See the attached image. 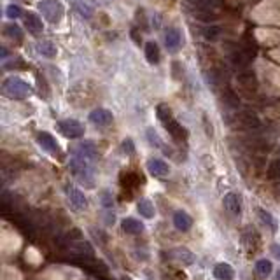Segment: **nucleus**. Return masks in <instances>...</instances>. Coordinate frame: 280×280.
<instances>
[{"label":"nucleus","mask_w":280,"mask_h":280,"mask_svg":"<svg viewBox=\"0 0 280 280\" xmlns=\"http://www.w3.org/2000/svg\"><path fill=\"white\" fill-rule=\"evenodd\" d=\"M223 102L228 105V107H233V109H236V107L240 105V100H238V96H236V93L233 91V89H224Z\"/></svg>","instance_id":"nucleus-29"},{"label":"nucleus","mask_w":280,"mask_h":280,"mask_svg":"<svg viewBox=\"0 0 280 280\" xmlns=\"http://www.w3.org/2000/svg\"><path fill=\"white\" fill-rule=\"evenodd\" d=\"M89 121H91L95 126H109L110 122L114 121V116L110 110L104 109V107H98V109L89 112Z\"/></svg>","instance_id":"nucleus-10"},{"label":"nucleus","mask_w":280,"mask_h":280,"mask_svg":"<svg viewBox=\"0 0 280 280\" xmlns=\"http://www.w3.org/2000/svg\"><path fill=\"white\" fill-rule=\"evenodd\" d=\"M122 153H126V154H130V156H133L135 154V144H133V140L131 139H124L122 140Z\"/></svg>","instance_id":"nucleus-36"},{"label":"nucleus","mask_w":280,"mask_h":280,"mask_svg":"<svg viewBox=\"0 0 280 280\" xmlns=\"http://www.w3.org/2000/svg\"><path fill=\"white\" fill-rule=\"evenodd\" d=\"M56 128L67 139H81L84 135V126L77 119H63L56 122Z\"/></svg>","instance_id":"nucleus-4"},{"label":"nucleus","mask_w":280,"mask_h":280,"mask_svg":"<svg viewBox=\"0 0 280 280\" xmlns=\"http://www.w3.org/2000/svg\"><path fill=\"white\" fill-rule=\"evenodd\" d=\"M277 280H280V270L277 271Z\"/></svg>","instance_id":"nucleus-40"},{"label":"nucleus","mask_w":280,"mask_h":280,"mask_svg":"<svg viewBox=\"0 0 280 280\" xmlns=\"http://www.w3.org/2000/svg\"><path fill=\"white\" fill-rule=\"evenodd\" d=\"M201 34H203V37H205L207 40H215L221 35V26H217V25H207L203 30H201Z\"/></svg>","instance_id":"nucleus-31"},{"label":"nucleus","mask_w":280,"mask_h":280,"mask_svg":"<svg viewBox=\"0 0 280 280\" xmlns=\"http://www.w3.org/2000/svg\"><path fill=\"white\" fill-rule=\"evenodd\" d=\"M145 58H147V61L151 63V65L159 63V60H161V52H159V46H158V42H154V40L145 42Z\"/></svg>","instance_id":"nucleus-20"},{"label":"nucleus","mask_w":280,"mask_h":280,"mask_svg":"<svg viewBox=\"0 0 280 280\" xmlns=\"http://www.w3.org/2000/svg\"><path fill=\"white\" fill-rule=\"evenodd\" d=\"M25 26L28 28V32L34 35H37L42 32V21H40V18L34 13H28L25 16Z\"/></svg>","instance_id":"nucleus-21"},{"label":"nucleus","mask_w":280,"mask_h":280,"mask_svg":"<svg viewBox=\"0 0 280 280\" xmlns=\"http://www.w3.org/2000/svg\"><path fill=\"white\" fill-rule=\"evenodd\" d=\"M72 151H74L75 156L84 158V159H95V158L98 156V149H96L93 140H83V142H79Z\"/></svg>","instance_id":"nucleus-9"},{"label":"nucleus","mask_w":280,"mask_h":280,"mask_svg":"<svg viewBox=\"0 0 280 280\" xmlns=\"http://www.w3.org/2000/svg\"><path fill=\"white\" fill-rule=\"evenodd\" d=\"M156 116H158V119L163 122V124H166L168 121H172V119H174V116H172V109L166 104L158 105V107H156Z\"/></svg>","instance_id":"nucleus-27"},{"label":"nucleus","mask_w":280,"mask_h":280,"mask_svg":"<svg viewBox=\"0 0 280 280\" xmlns=\"http://www.w3.org/2000/svg\"><path fill=\"white\" fill-rule=\"evenodd\" d=\"M236 81H238V84H242L244 88H247V89H256V88H258V77H256V74H254L250 69L238 70Z\"/></svg>","instance_id":"nucleus-15"},{"label":"nucleus","mask_w":280,"mask_h":280,"mask_svg":"<svg viewBox=\"0 0 280 280\" xmlns=\"http://www.w3.org/2000/svg\"><path fill=\"white\" fill-rule=\"evenodd\" d=\"M233 119H235V122L238 126L245 128V130H258L261 126V119L254 112H250V110H242L236 116H233Z\"/></svg>","instance_id":"nucleus-7"},{"label":"nucleus","mask_w":280,"mask_h":280,"mask_svg":"<svg viewBox=\"0 0 280 280\" xmlns=\"http://www.w3.org/2000/svg\"><path fill=\"white\" fill-rule=\"evenodd\" d=\"M74 9H75V13H77L79 16L86 18V19H89V18L93 16V7H89L88 4H84L83 0H77V2L74 4Z\"/></svg>","instance_id":"nucleus-30"},{"label":"nucleus","mask_w":280,"mask_h":280,"mask_svg":"<svg viewBox=\"0 0 280 280\" xmlns=\"http://www.w3.org/2000/svg\"><path fill=\"white\" fill-rule=\"evenodd\" d=\"M174 226L179 229V231H189L192 226V219L189 214H186L184 210H179L174 214Z\"/></svg>","instance_id":"nucleus-18"},{"label":"nucleus","mask_w":280,"mask_h":280,"mask_svg":"<svg viewBox=\"0 0 280 280\" xmlns=\"http://www.w3.org/2000/svg\"><path fill=\"white\" fill-rule=\"evenodd\" d=\"M145 166H147V172L151 175H154V177H166V175L170 174V166L166 165L163 159H149L147 163H145Z\"/></svg>","instance_id":"nucleus-13"},{"label":"nucleus","mask_w":280,"mask_h":280,"mask_svg":"<svg viewBox=\"0 0 280 280\" xmlns=\"http://www.w3.org/2000/svg\"><path fill=\"white\" fill-rule=\"evenodd\" d=\"M130 35H131V39L135 40V44H140V42H142V35H139V30H137V28H131Z\"/></svg>","instance_id":"nucleus-39"},{"label":"nucleus","mask_w":280,"mask_h":280,"mask_svg":"<svg viewBox=\"0 0 280 280\" xmlns=\"http://www.w3.org/2000/svg\"><path fill=\"white\" fill-rule=\"evenodd\" d=\"M32 86L19 77H7L2 84V93L13 100H25L32 95Z\"/></svg>","instance_id":"nucleus-2"},{"label":"nucleus","mask_w":280,"mask_h":280,"mask_svg":"<svg viewBox=\"0 0 280 280\" xmlns=\"http://www.w3.org/2000/svg\"><path fill=\"white\" fill-rule=\"evenodd\" d=\"M271 271H273V264H271L270 259H259V261L256 262V273H258L261 279L270 277Z\"/></svg>","instance_id":"nucleus-25"},{"label":"nucleus","mask_w":280,"mask_h":280,"mask_svg":"<svg viewBox=\"0 0 280 280\" xmlns=\"http://www.w3.org/2000/svg\"><path fill=\"white\" fill-rule=\"evenodd\" d=\"M165 44L168 51H177L182 44V35L177 28H168L165 32Z\"/></svg>","instance_id":"nucleus-16"},{"label":"nucleus","mask_w":280,"mask_h":280,"mask_svg":"<svg viewBox=\"0 0 280 280\" xmlns=\"http://www.w3.org/2000/svg\"><path fill=\"white\" fill-rule=\"evenodd\" d=\"M121 228H122V231L128 233V235H140V233L144 231V224L140 223L139 219H133V217L122 219Z\"/></svg>","instance_id":"nucleus-17"},{"label":"nucleus","mask_w":280,"mask_h":280,"mask_svg":"<svg viewBox=\"0 0 280 280\" xmlns=\"http://www.w3.org/2000/svg\"><path fill=\"white\" fill-rule=\"evenodd\" d=\"M168 254H170L172 259H175V261L184 264V266H189V264L194 262V254H192L188 247H175V249H172Z\"/></svg>","instance_id":"nucleus-11"},{"label":"nucleus","mask_w":280,"mask_h":280,"mask_svg":"<svg viewBox=\"0 0 280 280\" xmlns=\"http://www.w3.org/2000/svg\"><path fill=\"white\" fill-rule=\"evenodd\" d=\"M147 140H149V144L154 145V147H161V144H163L161 139H159V135H158L153 128H149L147 130Z\"/></svg>","instance_id":"nucleus-34"},{"label":"nucleus","mask_w":280,"mask_h":280,"mask_svg":"<svg viewBox=\"0 0 280 280\" xmlns=\"http://www.w3.org/2000/svg\"><path fill=\"white\" fill-rule=\"evenodd\" d=\"M69 166H70L72 175H74L79 182L83 184L84 188H88V189L95 188V174H93V168H91V165L88 163V159L74 156V158H70Z\"/></svg>","instance_id":"nucleus-1"},{"label":"nucleus","mask_w":280,"mask_h":280,"mask_svg":"<svg viewBox=\"0 0 280 280\" xmlns=\"http://www.w3.org/2000/svg\"><path fill=\"white\" fill-rule=\"evenodd\" d=\"M223 205L224 209L233 215H238L242 212V201L236 192H226L223 198Z\"/></svg>","instance_id":"nucleus-14"},{"label":"nucleus","mask_w":280,"mask_h":280,"mask_svg":"<svg viewBox=\"0 0 280 280\" xmlns=\"http://www.w3.org/2000/svg\"><path fill=\"white\" fill-rule=\"evenodd\" d=\"M188 4H191L192 9H212L215 0H188Z\"/></svg>","instance_id":"nucleus-33"},{"label":"nucleus","mask_w":280,"mask_h":280,"mask_svg":"<svg viewBox=\"0 0 280 280\" xmlns=\"http://www.w3.org/2000/svg\"><path fill=\"white\" fill-rule=\"evenodd\" d=\"M214 277L217 280H233L235 279V270L228 262H217L214 266Z\"/></svg>","instance_id":"nucleus-19"},{"label":"nucleus","mask_w":280,"mask_h":280,"mask_svg":"<svg viewBox=\"0 0 280 280\" xmlns=\"http://www.w3.org/2000/svg\"><path fill=\"white\" fill-rule=\"evenodd\" d=\"M37 51L42 54V56L46 58H54L56 56V46L51 42V40H44V42H40L39 46H37Z\"/></svg>","instance_id":"nucleus-26"},{"label":"nucleus","mask_w":280,"mask_h":280,"mask_svg":"<svg viewBox=\"0 0 280 280\" xmlns=\"http://www.w3.org/2000/svg\"><path fill=\"white\" fill-rule=\"evenodd\" d=\"M121 280H131V279H130V277H122Z\"/></svg>","instance_id":"nucleus-41"},{"label":"nucleus","mask_w":280,"mask_h":280,"mask_svg":"<svg viewBox=\"0 0 280 280\" xmlns=\"http://www.w3.org/2000/svg\"><path fill=\"white\" fill-rule=\"evenodd\" d=\"M166 131L170 133V137L175 140V142H186L188 140V130L180 124L179 121H175V119H172V121H168L165 124Z\"/></svg>","instance_id":"nucleus-12"},{"label":"nucleus","mask_w":280,"mask_h":280,"mask_svg":"<svg viewBox=\"0 0 280 280\" xmlns=\"http://www.w3.org/2000/svg\"><path fill=\"white\" fill-rule=\"evenodd\" d=\"M270 252H271V256H275L277 259H280V244H273V245H271Z\"/></svg>","instance_id":"nucleus-38"},{"label":"nucleus","mask_w":280,"mask_h":280,"mask_svg":"<svg viewBox=\"0 0 280 280\" xmlns=\"http://www.w3.org/2000/svg\"><path fill=\"white\" fill-rule=\"evenodd\" d=\"M4 32H5V35H7L9 39H13V40H16V42H21L23 40V28L21 26H18V25H14V23H9V25H5L4 26Z\"/></svg>","instance_id":"nucleus-24"},{"label":"nucleus","mask_w":280,"mask_h":280,"mask_svg":"<svg viewBox=\"0 0 280 280\" xmlns=\"http://www.w3.org/2000/svg\"><path fill=\"white\" fill-rule=\"evenodd\" d=\"M37 144H39L46 153L52 154V156L56 158H61V149L60 145H58L56 139H54L51 133H48V131H39V133H37Z\"/></svg>","instance_id":"nucleus-6"},{"label":"nucleus","mask_w":280,"mask_h":280,"mask_svg":"<svg viewBox=\"0 0 280 280\" xmlns=\"http://www.w3.org/2000/svg\"><path fill=\"white\" fill-rule=\"evenodd\" d=\"M268 177L270 179H277V177H280V159H275V161L271 163L270 168H268Z\"/></svg>","instance_id":"nucleus-35"},{"label":"nucleus","mask_w":280,"mask_h":280,"mask_svg":"<svg viewBox=\"0 0 280 280\" xmlns=\"http://www.w3.org/2000/svg\"><path fill=\"white\" fill-rule=\"evenodd\" d=\"M192 16L196 18V19H201V21L210 23L214 21L217 14H215L212 9H192Z\"/></svg>","instance_id":"nucleus-28"},{"label":"nucleus","mask_w":280,"mask_h":280,"mask_svg":"<svg viewBox=\"0 0 280 280\" xmlns=\"http://www.w3.org/2000/svg\"><path fill=\"white\" fill-rule=\"evenodd\" d=\"M65 250L70 256H75V258H84V259H93L95 256V250L89 245V242L84 240H75V242H65Z\"/></svg>","instance_id":"nucleus-5"},{"label":"nucleus","mask_w":280,"mask_h":280,"mask_svg":"<svg viewBox=\"0 0 280 280\" xmlns=\"http://www.w3.org/2000/svg\"><path fill=\"white\" fill-rule=\"evenodd\" d=\"M258 215L259 219H261V223L264 224L266 228H270L271 233H277L279 231V223H277V219L273 217V215L268 212V210L264 209H258Z\"/></svg>","instance_id":"nucleus-22"},{"label":"nucleus","mask_w":280,"mask_h":280,"mask_svg":"<svg viewBox=\"0 0 280 280\" xmlns=\"http://www.w3.org/2000/svg\"><path fill=\"white\" fill-rule=\"evenodd\" d=\"M102 205L105 207V209H112L114 205V200H112V194H110L109 191H102Z\"/></svg>","instance_id":"nucleus-37"},{"label":"nucleus","mask_w":280,"mask_h":280,"mask_svg":"<svg viewBox=\"0 0 280 280\" xmlns=\"http://www.w3.org/2000/svg\"><path fill=\"white\" fill-rule=\"evenodd\" d=\"M65 192H67V198H69L70 205L74 207L75 210H86L88 209V198L84 196V192L81 189H77L75 186H67L65 188Z\"/></svg>","instance_id":"nucleus-8"},{"label":"nucleus","mask_w":280,"mask_h":280,"mask_svg":"<svg viewBox=\"0 0 280 280\" xmlns=\"http://www.w3.org/2000/svg\"><path fill=\"white\" fill-rule=\"evenodd\" d=\"M5 16H7L9 19H16V18L23 16V11H21V7H19V5L9 4L7 7H5Z\"/></svg>","instance_id":"nucleus-32"},{"label":"nucleus","mask_w":280,"mask_h":280,"mask_svg":"<svg viewBox=\"0 0 280 280\" xmlns=\"http://www.w3.org/2000/svg\"><path fill=\"white\" fill-rule=\"evenodd\" d=\"M39 11L46 21L54 25V23H60V19L63 18L65 7H63L61 2H58V0H42L39 4Z\"/></svg>","instance_id":"nucleus-3"},{"label":"nucleus","mask_w":280,"mask_h":280,"mask_svg":"<svg viewBox=\"0 0 280 280\" xmlns=\"http://www.w3.org/2000/svg\"><path fill=\"white\" fill-rule=\"evenodd\" d=\"M137 210H139V214L145 219L154 217V205L151 203V200H147V198H142V200L137 203Z\"/></svg>","instance_id":"nucleus-23"}]
</instances>
